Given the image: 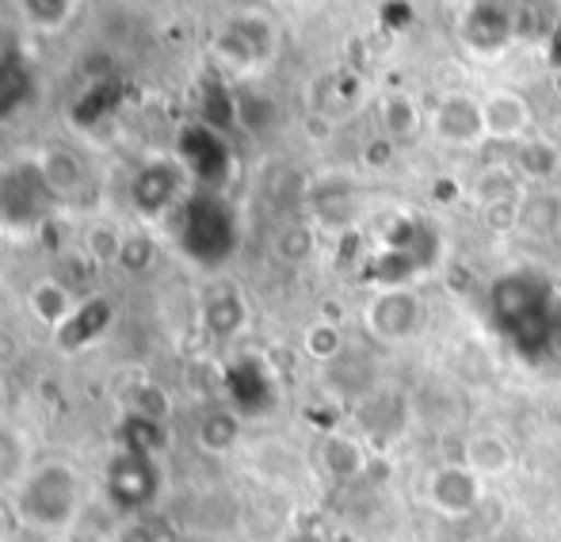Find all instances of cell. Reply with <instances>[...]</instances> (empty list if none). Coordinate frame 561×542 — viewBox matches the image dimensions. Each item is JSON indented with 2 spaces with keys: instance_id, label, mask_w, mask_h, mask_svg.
I'll use <instances>...</instances> for the list:
<instances>
[{
  "instance_id": "ac0fdd59",
  "label": "cell",
  "mask_w": 561,
  "mask_h": 542,
  "mask_svg": "<svg viewBox=\"0 0 561 542\" xmlns=\"http://www.w3.org/2000/svg\"><path fill=\"white\" fill-rule=\"evenodd\" d=\"M378 123H382V135H390L401 146V141L421 135L424 112L409 92H386V96L378 100Z\"/></svg>"
},
{
  "instance_id": "d6986e66",
  "label": "cell",
  "mask_w": 561,
  "mask_h": 542,
  "mask_svg": "<svg viewBox=\"0 0 561 542\" xmlns=\"http://www.w3.org/2000/svg\"><path fill=\"white\" fill-rule=\"evenodd\" d=\"M199 123L218 135L237 127V84L222 81V77H207L203 81V96H199Z\"/></svg>"
},
{
  "instance_id": "9a60e30c",
  "label": "cell",
  "mask_w": 561,
  "mask_h": 542,
  "mask_svg": "<svg viewBox=\"0 0 561 542\" xmlns=\"http://www.w3.org/2000/svg\"><path fill=\"white\" fill-rule=\"evenodd\" d=\"M512 169L524 184L550 187L561 176V141L547 135H527L512 149Z\"/></svg>"
},
{
  "instance_id": "4dcf8cb0",
  "label": "cell",
  "mask_w": 561,
  "mask_h": 542,
  "mask_svg": "<svg viewBox=\"0 0 561 542\" xmlns=\"http://www.w3.org/2000/svg\"><path fill=\"white\" fill-rule=\"evenodd\" d=\"M524 199V195H519ZM519 199H496V203H481V226L489 233H512L519 230Z\"/></svg>"
},
{
  "instance_id": "ffe728a7",
  "label": "cell",
  "mask_w": 561,
  "mask_h": 542,
  "mask_svg": "<svg viewBox=\"0 0 561 542\" xmlns=\"http://www.w3.org/2000/svg\"><path fill=\"white\" fill-rule=\"evenodd\" d=\"M241 439V416L233 408H207L195 424V443L203 447L207 454H229Z\"/></svg>"
},
{
  "instance_id": "8992f818",
  "label": "cell",
  "mask_w": 561,
  "mask_h": 542,
  "mask_svg": "<svg viewBox=\"0 0 561 542\" xmlns=\"http://www.w3.org/2000/svg\"><path fill=\"white\" fill-rule=\"evenodd\" d=\"M187 184H192V172H187V164L180 161L176 153L172 157H149V161H141L138 169H134L126 195H130L134 215L146 218V222H157V218H164L176 207H184Z\"/></svg>"
},
{
  "instance_id": "5b68a950",
  "label": "cell",
  "mask_w": 561,
  "mask_h": 542,
  "mask_svg": "<svg viewBox=\"0 0 561 542\" xmlns=\"http://www.w3.org/2000/svg\"><path fill=\"white\" fill-rule=\"evenodd\" d=\"M275 50H279V27L256 8L237 12L215 35V58L229 77H252L275 58Z\"/></svg>"
},
{
  "instance_id": "e575fe53",
  "label": "cell",
  "mask_w": 561,
  "mask_h": 542,
  "mask_svg": "<svg viewBox=\"0 0 561 542\" xmlns=\"http://www.w3.org/2000/svg\"><path fill=\"white\" fill-rule=\"evenodd\" d=\"M287 542H329V539H321V535H313V531H298V535H290Z\"/></svg>"
},
{
  "instance_id": "7a4b0ae2",
  "label": "cell",
  "mask_w": 561,
  "mask_h": 542,
  "mask_svg": "<svg viewBox=\"0 0 561 542\" xmlns=\"http://www.w3.org/2000/svg\"><path fill=\"white\" fill-rule=\"evenodd\" d=\"M54 210H58V199L46 187L35 157L0 164V230L35 233L43 230V222Z\"/></svg>"
},
{
  "instance_id": "d590c367",
  "label": "cell",
  "mask_w": 561,
  "mask_h": 542,
  "mask_svg": "<svg viewBox=\"0 0 561 542\" xmlns=\"http://www.w3.org/2000/svg\"><path fill=\"white\" fill-rule=\"evenodd\" d=\"M336 542H355V539H352V535H347V539H344V535H340V539H336Z\"/></svg>"
},
{
  "instance_id": "603a6c76",
  "label": "cell",
  "mask_w": 561,
  "mask_h": 542,
  "mask_svg": "<svg viewBox=\"0 0 561 542\" xmlns=\"http://www.w3.org/2000/svg\"><path fill=\"white\" fill-rule=\"evenodd\" d=\"M462 466H470L478 477L504 474V470L512 466L508 439L493 436V431H485V436H470V439H466V447H462Z\"/></svg>"
},
{
  "instance_id": "8d00e7d4",
  "label": "cell",
  "mask_w": 561,
  "mask_h": 542,
  "mask_svg": "<svg viewBox=\"0 0 561 542\" xmlns=\"http://www.w3.org/2000/svg\"><path fill=\"white\" fill-rule=\"evenodd\" d=\"M473 542H485V539H473Z\"/></svg>"
},
{
  "instance_id": "4fadbf2b",
  "label": "cell",
  "mask_w": 561,
  "mask_h": 542,
  "mask_svg": "<svg viewBox=\"0 0 561 542\" xmlns=\"http://www.w3.org/2000/svg\"><path fill=\"white\" fill-rule=\"evenodd\" d=\"M481 115H485V138L493 141L516 146V141L531 135V104L516 89H493L481 100Z\"/></svg>"
},
{
  "instance_id": "4316f807",
  "label": "cell",
  "mask_w": 561,
  "mask_h": 542,
  "mask_svg": "<svg viewBox=\"0 0 561 542\" xmlns=\"http://www.w3.org/2000/svg\"><path fill=\"white\" fill-rule=\"evenodd\" d=\"M302 351L313 364H336V359L344 356V328H340L333 318L313 321L302 333Z\"/></svg>"
},
{
  "instance_id": "cb8c5ba5",
  "label": "cell",
  "mask_w": 561,
  "mask_h": 542,
  "mask_svg": "<svg viewBox=\"0 0 561 542\" xmlns=\"http://www.w3.org/2000/svg\"><path fill=\"white\" fill-rule=\"evenodd\" d=\"M318 454H321V466H325V474L336 477V482H352V477H359L363 470L370 466L367 451H363L352 436H329L325 443H321Z\"/></svg>"
},
{
  "instance_id": "f546056e",
  "label": "cell",
  "mask_w": 561,
  "mask_h": 542,
  "mask_svg": "<svg viewBox=\"0 0 561 542\" xmlns=\"http://www.w3.org/2000/svg\"><path fill=\"white\" fill-rule=\"evenodd\" d=\"M519 184L524 180L516 176V169H504V164H496V169H485L478 180H473V195H478V203H496V199H519Z\"/></svg>"
},
{
  "instance_id": "484cf974",
  "label": "cell",
  "mask_w": 561,
  "mask_h": 542,
  "mask_svg": "<svg viewBox=\"0 0 561 542\" xmlns=\"http://www.w3.org/2000/svg\"><path fill=\"white\" fill-rule=\"evenodd\" d=\"M12 4H15V12L23 15V23L43 31V35L61 31L77 12V0H12Z\"/></svg>"
},
{
  "instance_id": "52a82bcc",
  "label": "cell",
  "mask_w": 561,
  "mask_h": 542,
  "mask_svg": "<svg viewBox=\"0 0 561 542\" xmlns=\"http://www.w3.org/2000/svg\"><path fill=\"white\" fill-rule=\"evenodd\" d=\"M157 485H161V477H157V466L146 447H118L104 470L107 500L130 516L153 505Z\"/></svg>"
},
{
  "instance_id": "83f0119b",
  "label": "cell",
  "mask_w": 561,
  "mask_h": 542,
  "mask_svg": "<svg viewBox=\"0 0 561 542\" xmlns=\"http://www.w3.org/2000/svg\"><path fill=\"white\" fill-rule=\"evenodd\" d=\"M275 256H279L283 264H306L313 253H318V230H313L310 222H287L279 233H275Z\"/></svg>"
},
{
  "instance_id": "2e32d148",
  "label": "cell",
  "mask_w": 561,
  "mask_h": 542,
  "mask_svg": "<svg viewBox=\"0 0 561 542\" xmlns=\"http://www.w3.org/2000/svg\"><path fill=\"white\" fill-rule=\"evenodd\" d=\"M77 302L81 298L69 290V282L54 279V275H43V279H35L27 287V310L31 318L38 321V325H46L50 333H58L61 325H66L69 318H73Z\"/></svg>"
},
{
  "instance_id": "e0dca14e",
  "label": "cell",
  "mask_w": 561,
  "mask_h": 542,
  "mask_svg": "<svg viewBox=\"0 0 561 542\" xmlns=\"http://www.w3.org/2000/svg\"><path fill=\"white\" fill-rule=\"evenodd\" d=\"M519 230L535 238H561V195L550 187H535L519 199Z\"/></svg>"
},
{
  "instance_id": "8fae6325",
  "label": "cell",
  "mask_w": 561,
  "mask_h": 542,
  "mask_svg": "<svg viewBox=\"0 0 561 542\" xmlns=\"http://www.w3.org/2000/svg\"><path fill=\"white\" fill-rule=\"evenodd\" d=\"M35 161H38V172H43L46 187L54 192V199L58 203L81 199L84 187H89V164H84V157L77 153L73 146L50 141V146L38 149Z\"/></svg>"
},
{
  "instance_id": "836d02e7",
  "label": "cell",
  "mask_w": 561,
  "mask_h": 542,
  "mask_svg": "<svg viewBox=\"0 0 561 542\" xmlns=\"http://www.w3.org/2000/svg\"><path fill=\"white\" fill-rule=\"evenodd\" d=\"M455 192H458V184L455 180H439V184H432V199L436 203H455Z\"/></svg>"
},
{
  "instance_id": "7402d4cb",
  "label": "cell",
  "mask_w": 561,
  "mask_h": 542,
  "mask_svg": "<svg viewBox=\"0 0 561 542\" xmlns=\"http://www.w3.org/2000/svg\"><path fill=\"white\" fill-rule=\"evenodd\" d=\"M279 123V107H275V100L267 96L264 89H256V84H237V127L244 130V135H267V130Z\"/></svg>"
},
{
  "instance_id": "277c9868",
  "label": "cell",
  "mask_w": 561,
  "mask_h": 542,
  "mask_svg": "<svg viewBox=\"0 0 561 542\" xmlns=\"http://www.w3.org/2000/svg\"><path fill=\"white\" fill-rule=\"evenodd\" d=\"M458 38L466 50L481 58H496L519 38H531V20H527L524 0H466L462 20H458Z\"/></svg>"
},
{
  "instance_id": "30bf717a",
  "label": "cell",
  "mask_w": 561,
  "mask_h": 542,
  "mask_svg": "<svg viewBox=\"0 0 561 542\" xmlns=\"http://www.w3.org/2000/svg\"><path fill=\"white\" fill-rule=\"evenodd\" d=\"M428 500L447 520H462L481 505V477L462 462H447L428 477Z\"/></svg>"
},
{
  "instance_id": "1f68e13d",
  "label": "cell",
  "mask_w": 561,
  "mask_h": 542,
  "mask_svg": "<svg viewBox=\"0 0 561 542\" xmlns=\"http://www.w3.org/2000/svg\"><path fill=\"white\" fill-rule=\"evenodd\" d=\"M393 161H398V141H393L390 135H378L363 146V164H367V169L382 172V169H390Z\"/></svg>"
},
{
  "instance_id": "ba28073f",
  "label": "cell",
  "mask_w": 561,
  "mask_h": 542,
  "mask_svg": "<svg viewBox=\"0 0 561 542\" xmlns=\"http://www.w3.org/2000/svg\"><path fill=\"white\" fill-rule=\"evenodd\" d=\"M424 325V302L413 287H386L375 290V298L367 302V328L370 336L386 344H398L416 336Z\"/></svg>"
},
{
  "instance_id": "7c38bea8",
  "label": "cell",
  "mask_w": 561,
  "mask_h": 542,
  "mask_svg": "<svg viewBox=\"0 0 561 542\" xmlns=\"http://www.w3.org/2000/svg\"><path fill=\"white\" fill-rule=\"evenodd\" d=\"M199 325L210 341H233L249 325V302L233 282H218L199 298Z\"/></svg>"
},
{
  "instance_id": "9c48e42d",
  "label": "cell",
  "mask_w": 561,
  "mask_h": 542,
  "mask_svg": "<svg viewBox=\"0 0 561 542\" xmlns=\"http://www.w3.org/2000/svg\"><path fill=\"white\" fill-rule=\"evenodd\" d=\"M428 123H432V135H436V141L455 146V149L478 146V141L485 138L481 100H473L470 92H447V96H439V104L432 107Z\"/></svg>"
},
{
  "instance_id": "3957f363",
  "label": "cell",
  "mask_w": 561,
  "mask_h": 542,
  "mask_svg": "<svg viewBox=\"0 0 561 542\" xmlns=\"http://www.w3.org/2000/svg\"><path fill=\"white\" fill-rule=\"evenodd\" d=\"M550 302H554V290L539 268H516L493 282V318L512 336L547 333Z\"/></svg>"
},
{
  "instance_id": "6da1fadb",
  "label": "cell",
  "mask_w": 561,
  "mask_h": 542,
  "mask_svg": "<svg viewBox=\"0 0 561 542\" xmlns=\"http://www.w3.org/2000/svg\"><path fill=\"white\" fill-rule=\"evenodd\" d=\"M84 508H89V482L77 470V462L61 459V454L23 470L12 489L15 523L43 539L69 535L81 523Z\"/></svg>"
},
{
  "instance_id": "5bb4252c",
  "label": "cell",
  "mask_w": 561,
  "mask_h": 542,
  "mask_svg": "<svg viewBox=\"0 0 561 542\" xmlns=\"http://www.w3.org/2000/svg\"><path fill=\"white\" fill-rule=\"evenodd\" d=\"M112 321H115L112 298H104V295L81 298L77 310H73V318L54 333V341H58L61 351H81V348H89V344H96L100 336L112 328Z\"/></svg>"
},
{
  "instance_id": "d4e9b609",
  "label": "cell",
  "mask_w": 561,
  "mask_h": 542,
  "mask_svg": "<svg viewBox=\"0 0 561 542\" xmlns=\"http://www.w3.org/2000/svg\"><path fill=\"white\" fill-rule=\"evenodd\" d=\"M35 96V77L23 58H12L0 66V123L12 119L15 112L27 107V100Z\"/></svg>"
},
{
  "instance_id": "d6a6232c",
  "label": "cell",
  "mask_w": 561,
  "mask_h": 542,
  "mask_svg": "<svg viewBox=\"0 0 561 542\" xmlns=\"http://www.w3.org/2000/svg\"><path fill=\"white\" fill-rule=\"evenodd\" d=\"M333 127H336V119L329 112H310V115H306V138L325 141L329 135H333Z\"/></svg>"
},
{
  "instance_id": "74e56055",
  "label": "cell",
  "mask_w": 561,
  "mask_h": 542,
  "mask_svg": "<svg viewBox=\"0 0 561 542\" xmlns=\"http://www.w3.org/2000/svg\"><path fill=\"white\" fill-rule=\"evenodd\" d=\"M558 542H561V535H558Z\"/></svg>"
},
{
  "instance_id": "44dd1931",
  "label": "cell",
  "mask_w": 561,
  "mask_h": 542,
  "mask_svg": "<svg viewBox=\"0 0 561 542\" xmlns=\"http://www.w3.org/2000/svg\"><path fill=\"white\" fill-rule=\"evenodd\" d=\"M123 241L126 230L107 218H96V222L84 226L81 233V253L92 268H118V256H123Z\"/></svg>"
},
{
  "instance_id": "f1b7e54d",
  "label": "cell",
  "mask_w": 561,
  "mask_h": 542,
  "mask_svg": "<svg viewBox=\"0 0 561 542\" xmlns=\"http://www.w3.org/2000/svg\"><path fill=\"white\" fill-rule=\"evenodd\" d=\"M157 238L149 230H126L123 256H118V272L126 275H146L157 264Z\"/></svg>"
}]
</instances>
